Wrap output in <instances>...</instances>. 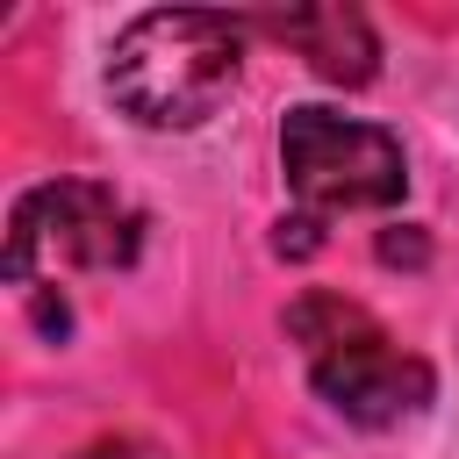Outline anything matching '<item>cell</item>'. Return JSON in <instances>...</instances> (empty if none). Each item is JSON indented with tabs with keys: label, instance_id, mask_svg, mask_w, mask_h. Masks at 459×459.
Returning <instances> with one entry per match:
<instances>
[{
	"label": "cell",
	"instance_id": "cell-1",
	"mask_svg": "<svg viewBox=\"0 0 459 459\" xmlns=\"http://www.w3.org/2000/svg\"><path fill=\"white\" fill-rule=\"evenodd\" d=\"M244 72V22L208 7H151L108 50V100L136 129H201Z\"/></svg>",
	"mask_w": 459,
	"mask_h": 459
},
{
	"label": "cell",
	"instance_id": "cell-2",
	"mask_svg": "<svg viewBox=\"0 0 459 459\" xmlns=\"http://www.w3.org/2000/svg\"><path fill=\"white\" fill-rule=\"evenodd\" d=\"M287 337L308 351V380L316 394L344 416V423H366V430H387V423H409L430 409L437 394V373L402 351L359 301L344 294H301L287 308Z\"/></svg>",
	"mask_w": 459,
	"mask_h": 459
},
{
	"label": "cell",
	"instance_id": "cell-3",
	"mask_svg": "<svg viewBox=\"0 0 459 459\" xmlns=\"http://www.w3.org/2000/svg\"><path fill=\"white\" fill-rule=\"evenodd\" d=\"M143 251V215L100 179L29 186L7 215V280L50 287L57 273H122Z\"/></svg>",
	"mask_w": 459,
	"mask_h": 459
},
{
	"label": "cell",
	"instance_id": "cell-4",
	"mask_svg": "<svg viewBox=\"0 0 459 459\" xmlns=\"http://www.w3.org/2000/svg\"><path fill=\"white\" fill-rule=\"evenodd\" d=\"M280 172L301 201V215H351V208H394L409 194V158L394 129L337 115V108H287L280 115Z\"/></svg>",
	"mask_w": 459,
	"mask_h": 459
},
{
	"label": "cell",
	"instance_id": "cell-5",
	"mask_svg": "<svg viewBox=\"0 0 459 459\" xmlns=\"http://www.w3.org/2000/svg\"><path fill=\"white\" fill-rule=\"evenodd\" d=\"M258 29H265V36H280V43H294V50L308 57V72H316V79H330V86H373V72H380V36H373V22H366L359 7L265 14Z\"/></svg>",
	"mask_w": 459,
	"mask_h": 459
},
{
	"label": "cell",
	"instance_id": "cell-6",
	"mask_svg": "<svg viewBox=\"0 0 459 459\" xmlns=\"http://www.w3.org/2000/svg\"><path fill=\"white\" fill-rule=\"evenodd\" d=\"M380 258H387V265H423V258H430V237H423L416 222H394V230H380Z\"/></svg>",
	"mask_w": 459,
	"mask_h": 459
},
{
	"label": "cell",
	"instance_id": "cell-7",
	"mask_svg": "<svg viewBox=\"0 0 459 459\" xmlns=\"http://www.w3.org/2000/svg\"><path fill=\"white\" fill-rule=\"evenodd\" d=\"M86 459H158V452H151V445H136V437H100Z\"/></svg>",
	"mask_w": 459,
	"mask_h": 459
}]
</instances>
